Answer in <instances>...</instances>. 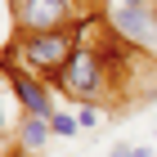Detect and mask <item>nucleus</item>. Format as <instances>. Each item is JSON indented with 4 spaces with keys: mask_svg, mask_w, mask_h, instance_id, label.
<instances>
[{
    "mask_svg": "<svg viewBox=\"0 0 157 157\" xmlns=\"http://www.w3.org/2000/svg\"><path fill=\"white\" fill-rule=\"evenodd\" d=\"M76 40H81V27H67V32H18V36L9 40V49H5V59L9 67H23V72L32 76H49V85H54V76L67 67V59H72Z\"/></svg>",
    "mask_w": 157,
    "mask_h": 157,
    "instance_id": "nucleus-1",
    "label": "nucleus"
},
{
    "mask_svg": "<svg viewBox=\"0 0 157 157\" xmlns=\"http://www.w3.org/2000/svg\"><path fill=\"white\" fill-rule=\"evenodd\" d=\"M54 90L67 94L72 103H103V99H108L112 90H121V85H117V72L103 63V54L81 36L76 49H72V59H67V67L54 76Z\"/></svg>",
    "mask_w": 157,
    "mask_h": 157,
    "instance_id": "nucleus-2",
    "label": "nucleus"
},
{
    "mask_svg": "<svg viewBox=\"0 0 157 157\" xmlns=\"http://www.w3.org/2000/svg\"><path fill=\"white\" fill-rule=\"evenodd\" d=\"M9 13L18 32H67L90 18L81 0H9Z\"/></svg>",
    "mask_w": 157,
    "mask_h": 157,
    "instance_id": "nucleus-3",
    "label": "nucleus"
},
{
    "mask_svg": "<svg viewBox=\"0 0 157 157\" xmlns=\"http://www.w3.org/2000/svg\"><path fill=\"white\" fill-rule=\"evenodd\" d=\"M103 18L121 40H130L135 49H157V9L153 5H121V0H103Z\"/></svg>",
    "mask_w": 157,
    "mask_h": 157,
    "instance_id": "nucleus-4",
    "label": "nucleus"
},
{
    "mask_svg": "<svg viewBox=\"0 0 157 157\" xmlns=\"http://www.w3.org/2000/svg\"><path fill=\"white\" fill-rule=\"evenodd\" d=\"M5 67V76H9V90H13V99L23 103V112L27 117H54V94H49V85L40 81V76H32V72H23V67H9V63H0Z\"/></svg>",
    "mask_w": 157,
    "mask_h": 157,
    "instance_id": "nucleus-5",
    "label": "nucleus"
},
{
    "mask_svg": "<svg viewBox=\"0 0 157 157\" xmlns=\"http://www.w3.org/2000/svg\"><path fill=\"white\" fill-rule=\"evenodd\" d=\"M49 139H54L49 117H23V121H18V144H13V148H23V153L32 157V153H40Z\"/></svg>",
    "mask_w": 157,
    "mask_h": 157,
    "instance_id": "nucleus-6",
    "label": "nucleus"
},
{
    "mask_svg": "<svg viewBox=\"0 0 157 157\" xmlns=\"http://www.w3.org/2000/svg\"><path fill=\"white\" fill-rule=\"evenodd\" d=\"M49 130L59 135V139H72V135H81V121H76L67 108H59L54 117H49Z\"/></svg>",
    "mask_w": 157,
    "mask_h": 157,
    "instance_id": "nucleus-7",
    "label": "nucleus"
},
{
    "mask_svg": "<svg viewBox=\"0 0 157 157\" xmlns=\"http://www.w3.org/2000/svg\"><path fill=\"white\" fill-rule=\"evenodd\" d=\"M76 121H81V130H94L99 121H103V112H99V103H81V112H76Z\"/></svg>",
    "mask_w": 157,
    "mask_h": 157,
    "instance_id": "nucleus-8",
    "label": "nucleus"
},
{
    "mask_svg": "<svg viewBox=\"0 0 157 157\" xmlns=\"http://www.w3.org/2000/svg\"><path fill=\"white\" fill-rule=\"evenodd\" d=\"M108 157H153V153H148L144 144H117V148H112Z\"/></svg>",
    "mask_w": 157,
    "mask_h": 157,
    "instance_id": "nucleus-9",
    "label": "nucleus"
},
{
    "mask_svg": "<svg viewBox=\"0 0 157 157\" xmlns=\"http://www.w3.org/2000/svg\"><path fill=\"white\" fill-rule=\"evenodd\" d=\"M5 90H9V76H5V67H0V130H5V126H13V121L5 117Z\"/></svg>",
    "mask_w": 157,
    "mask_h": 157,
    "instance_id": "nucleus-10",
    "label": "nucleus"
},
{
    "mask_svg": "<svg viewBox=\"0 0 157 157\" xmlns=\"http://www.w3.org/2000/svg\"><path fill=\"white\" fill-rule=\"evenodd\" d=\"M81 5H85V13H94V5H103V0H81Z\"/></svg>",
    "mask_w": 157,
    "mask_h": 157,
    "instance_id": "nucleus-11",
    "label": "nucleus"
},
{
    "mask_svg": "<svg viewBox=\"0 0 157 157\" xmlns=\"http://www.w3.org/2000/svg\"><path fill=\"white\" fill-rule=\"evenodd\" d=\"M121 5H148V0H121Z\"/></svg>",
    "mask_w": 157,
    "mask_h": 157,
    "instance_id": "nucleus-12",
    "label": "nucleus"
},
{
    "mask_svg": "<svg viewBox=\"0 0 157 157\" xmlns=\"http://www.w3.org/2000/svg\"><path fill=\"white\" fill-rule=\"evenodd\" d=\"M0 153H5V144H0Z\"/></svg>",
    "mask_w": 157,
    "mask_h": 157,
    "instance_id": "nucleus-13",
    "label": "nucleus"
},
{
    "mask_svg": "<svg viewBox=\"0 0 157 157\" xmlns=\"http://www.w3.org/2000/svg\"><path fill=\"white\" fill-rule=\"evenodd\" d=\"M153 139H157V130H153Z\"/></svg>",
    "mask_w": 157,
    "mask_h": 157,
    "instance_id": "nucleus-14",
    "label": "nucleus"
}]
</instances>
